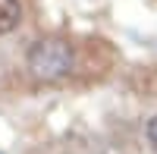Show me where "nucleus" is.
Masks as SVG:
<instances>
[{
    "label": "nucleus",
    "mask_w": 157,
    "mask_h": 154,
    "mask_svg": "<svg viewBox=\"0 0 157 154\" xmlns=\"http://www.w3.org/2000/svg\"><path fill=\"white\" fill-rule=\"evenodd\" d=\"M25 69L41 85H54V82L69 79L75 72V44L63 35H47L29 47Z\"/></svg>",
    "instance_id": "nucleus-1"
},
{
    "label": "nucleus",
    "mask_w": 157,
    "mask_h": 154,
    "mask_svg": "<svg viewBox=\"0 0 157 154\" xmlns=\"http://www.w3.org/2000/svg\"><path fill=\"white\" fill-rule=\"evenodd\" d=\"M22 22V3L19 0H0V38L16 32Z\"/></svg>",
    "instance_id": "nucleus-2"
},
{
    "label": "nucleus",
    "mask_w": 157,
    "mask_h": 154,
    "mask_svg": "<svg viewBox=\"0 0 157 154\" xmlns=\"http://www.w3.org/2000/svg\"><path fill=\"white\" fill-rule=\"evenodd\" d=\"M145 135H148V145L157 151V117H151V120H148V126H145Z\"/></svg>",
    "instance_id": "nucleus-3"
}]
</instances>
